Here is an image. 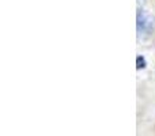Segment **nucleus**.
Returning <instances> with one entry per match:
<instances>
[{"label":"nucleus","mask_w":155,"mask_h":136,"mask_svg":"<svg viewBox=\"0 0 155 136\" xmlns=\"http://www.w3.org/2000/svg\"><path fill=\"white\" fill-rule=\"evenodd\" d=\"M153 26V21L150 18H147V15L143 12H139L137 15V30L139 32H147Z\"/></svg>","instance_id":"1"}]
</instances>
